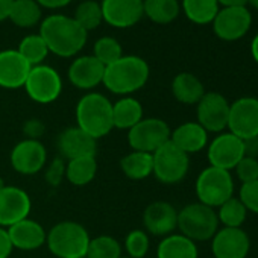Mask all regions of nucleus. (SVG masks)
<instances>
[{"mask_svg": "<svg viewBox=\"0 0 258 258\" xmlns=\"http://www.w3.org/2000/svg\"><path fill=\"white\" fill-rule=\"evenodd\" d=\"M8 235L14 249L20 250H35L46 244L47 231L34 219H23L16 225L8 228Z\"/></svg>", "mask_w": 258, "mask_h": 258, "instance_id": "4be33fe9", "label": "nucleus"}, {"mask_svg": "<svg viewBox=\"0 0 258 258\" xmlns=\"http://www.w3.org/2000/svg\"><path fill=\"white\" fill-rule=\"evenodd\" d=\"M170 142L187 155H191L207 148L208 133L198 121H185L173 129L170 134Z\"/></svg>", "mask_w": 258, "mask_h": 258, "instance_id": "5701e85b", "label": "nucleus"}, {"mask_svg": "<svg viewBox=\"0 0 258 258\" xmlns=\"http://www.w3.org/2000/svg\"><path fill=\"white\" fill-rule=\"evenodd\" d=\"M219 219L214 208L201 202L185 205L178 211V229L179 234L198 241H208L219 229Z\"/></svg>", "mask_w": 258, "mask_h": 258, "instance_id": "39448f33", "label": "nucleus"}, {"mask_svg": "<svg viewBox=\"0 0 258 258\" xmlns=\"http://www.w3.org/2000/svg\"><path fill=\"white\" fill-rule=\"evenodd\" d=\"M182 10L191 23L208 25L213 23L220 8L217 0H182Z\"/></svg>", "mask_w": 258, "mask_h": 258, "instance_id": "c756f323", "label": "nucleus"}, {"mask_svg": "<svg viewBox=\"0 0 258 258\" xmlns=\"http://www.w3.org/2000/svg\"><path fill=\"white\" fill-rule=\"evenodd\" d=\"M229 105L231 103L226 100L223 94L216 91L205 93L202 99L196 103V121L208 134L225 133L228 127Z\"/></svg>", "mask_w": 258, "mask_h": 258, "instance_id": "9b49d317", "label": "nucleus"}, {"mask_svg": "<svg viewBox=\"0 0 258 258\" xmlns=\"http://www.w3.org/2000/svg\"><path fill=\"white\" fill-rule=\"evenodd\" d=\"M73 19L87 32L96 29L103 22L100 4L94 2V0H85V2H82L76 8V13H75Z\"/></svg>", "mask_w": 258, "mask_h": 258, "instance_id": "f704fd0d", "label": "nucleus"}, {"mask_svg": "<svg viewBox=\"0 0 258 258\" xmlns=\"http://www.w3.org/2000/svg\"><path fill=\"white\" fill-rule=\"evenodd\" d=\"M8 19L20 28H32L41 20V7L35 0H14Z\"/></svg>", "mask_w": 258, "mask_h": 258, "instance_id": "7c9ffc66", "label": "nucleus"}, {"mask_svg": "<svg viewBox=\"0 0 258 258\" xmlns=\"http://www.w3.org/2000/svg\"><path fill=\"white\" fill-rule=\"evenodd\" d=\"M93 56L102 62L105 67L115 62L117 59H120L123 56V50L120 43L112 38V37H102L94 43L93 47Z\"/></svg>", "mask_w": 258, "mask_h": 258, "instance_id": "c9c22d12", "label": "nucleus"}, {"mask_svg": "<svg viewBox=\"0 0 258 258\" xmlns=\"http://www.w3.org/2000/svg\"><path fill=\"white\" fill-rule=\"evenodd\" d=\"M10 161L16 172L20 175L32 176L44 169L47 161V151L40 140L25 139L14 146Z\"/></svg>", "mask_w": 258, "mask_h": 258, "instance_id": "4468645a", "label": "nucleus"}, {"mask_svg": "<svg viewBox=\"0 0 258 258\" xmlns=\"http://www.w3.org/2000/svg\"><path fill=\"white\" fill-rule=\"evenodd\" d=\"M246 5H250L253 10L258 11V0H247V4H246Z\"/></svg>", "mask_w": 258, "mask_h": 258, "instance_id": "09e8293b", "label": "nucleus"}, {"mask_svg": "<svg viewBox=\"0 0 258 258\" xmlns=\"http://www.w3.org/2000/svg\"><path fill=\"white\" fill-rule=\"evenodd\" d=\"M105 75V66L99 62L93 55L76 58L67 72L69 81L79 90H93L102 84Z\"/></svg>", "mask_w": 258, "mask_h": 258, "instance_id": "412c9836", "label": "nucleus"}, {"mask_svg": "<svg viewBox=\"0 0 258 258\" xmlns=\"http://www.w3.org/2000/svg\"><path fill=\"white\" fill-rule=\"evenodd\" d=\"M238 199L247 210V213L258 214V179L252 182L241 184L238 190Z\"/></svg>", "mask_w": 258, "mask_h": 258, "instance_id": "58836bf2", "label": "nucleus"}, {"mask_svg": "<svg viewBox=\"0 0 258 258\" xmlns=\"http://www.w3.org/2000/svg\"><path fill=\"white\" fill-rule=\"evenodd\" d=\"M173 97L184 105H196L205 94V87L193 73H179L172 81Z\"/></svg>", "mask_w": 258, "mask_h": 258, "instance_id": "393cba45", "label": "nucleus"}, {"mask_svg": "<svg viewBox=\"0 0 258 258\" xmlns=\"http://www.w3.org/2000/svg\"><path fill=\"white\" fill-rule=\"evenodd\" d=\"M207 157L210 166L231 172L238 164V161L244 157L243 140H240L229 131L220 133L208 145Z\"/></svg>", "mask_w": 258, "mask_h": 258, "instance_id": "ddd939ff", "label": "nucleus"}, {"mask_svg": "<svg viewBox=\"0 0 258 258\" xmlns=\"http://www.w3.org/2000/svg\"><path fill=\"white\" fill-rule=\"evenodd\" d=\"M143 226L155 237L170 235L178 229V211L166 201L152 202L143 211Z\"/></svg>", "mask_w": 258, "mask_h": 258, "instance_id": "f3484780", "label": "nucleus"}, {"mask_svg": "<svg viewBox=\"0 0 258 258\" xmlns=\"http://www.w3.org/2000/svg\"><path fill=\"white\" fill-rule=\"evenodd\" d=\"M76 126L84 133L99 140L112 129V103L100 93H87L76 103Z\"/></svg>", "mask_w": 258, "mask_h": 258, "instance_id": "7ed1b4c3", "label": "nucleus"}, {"mask_svg": "<svg viewBox=\"0 0 258 258\" xmlns=\"http://www.w3.org/2000/svg\"><path fill=\"white\" fill-rule=\"evenodd\" d=\"M17 52L29 62L31 67H35V66L43 64V61L50 53L49 49H47V46H46V43H44V40L41 38L40 34H32V35L25 37L20 41Z\"/></svg>", "mask_w": 258, "mask_h": 258, "instance_id": "2f4dec72", "label": "nucleus"}, {"mask_svg": "<svg viewBox=\"0 0 258 258\" xmlns=\"http://www.w3.org/2000/svg\"><path fill=\"white\" fill-rule=\"evenodd\" d=\"M44 131H46V126L38 118H29L23 124V133H25L26 139H31V140H40L43 137Z\"/></svg>", "mask_w": 258, "mask_h": 258, "instance_id": "a19ab883", "label": "nucleus"}, {"mask_svg": "<svg viewBox=\"0 0 258 258\" xmlns=\"http://www.w3.org/2000/svg\"><path fill=\"white\" fill-rule=\"evenodd\" d=\"M97 173L96 157H82L66 163V179L75 187L90 184Z\"/></svg>", "mask_w": 258, "mask_h": 258, "instance_id": "cd10ccee", "label": "nucleus"}, {"mask_svg": "<svg viewBox=\"0 0 258 258\" xmlns=\"http://www.w3.org/2000/svg\"><path fill=\"white\" fill-rule=\"evenodd\" d=\"M217 219L225 228H241L247 217V210L241 204V201L235 196L223 202L217 208Z\"/></svg>", "mask_w": 258, "mask_h": 258, "instance_id": "473e14b6", "label": "nucleus"}, {"mask_svg": "<svg viewBox=\"0 0 258 258\" xmlns=\"http://www.w3.org/2000/svg\"><path fill=\"white\" fill-rule=\"evenodd\" d=\"M149 64L136 55H123L115 62L105 67L102 84L117 96H129L142 90L149 81Z\"/></svg>", "mask_w": 258, "mask_h": 258, "instance_id": "f03ea898", "label": "nucleus"}, {"mask_svg": "<svg viewBox=\"0 0 258 258\" xmlns=\"http://www.w3.org/2000/svg\"><path fill=\"white\" fill-rule=\"evenodd\" d=\"M217 4L222 5L223 8H228V7H246L247 0H217Z\"/></svg>", "mask_w": 258, "mask_h": 258, "instance_id": "49530a36", "label": "nucleus"}, {"mask_svg": "<svg viewBox=\"0 0 258 258\" xmlns=\"http://www.w3.org/2000/svg\"><path fill=\"white\" fill-rule=\"evenodd\" d=\"M28 96L41 105L55 102L62 93V79L59 73L46 64H40L31 69L25 84Z\"/></svg>", "mask_w": 258, "mask_h": 258, "instance_id": "1a4fd4ad", "label": "nucleus"}, {"mask_svg": "<svg viewBox=\"0 0 258 258\" xmlns=\"http://www.w3.org/2000/svg\"><path fill=\"white\" fill-rule=\"evenodd\" d=\"M178 0H143L145 16L158 25L172 23L179 16Z\"/></svg>", "mask_w": 258, "mask_h": 258, "instance_id": "c85d7f7f", "label": "nucleus"}, {"mask_svg": "<svg viewBox=\"0 0 258 258\" xmlns=\"http://www.w3.org/2000/svg\"><path fill=\"white\" fill-rule=\"evenodd\" d=\"M121 250L123 247L117 238L102 234L90 240L87 258H120Z\"/></svg>", "mask_w": 258, "mask_h": 258, "instance_id": "72a5a7b5", "label": "nucleus"}, {"mask_svg": "<svg viewBox=\"0 0 258 258\" xmlns=\"http://www.w3.org/2000/svg\"><path fill=\"white\" fill-rule=\"evenodd\" d=\"M250 25L252 16L246 7H228L219 10L213 20V31L223 41H237L249 32Z\"/></svg>", "mask_w": 258, "mask_h": 258, "instance_id": "f8f14e48", "label": "nucleus"}, {"mask_svg": "<svg viewBox=\"0 0 258 258\" xmlns=\"http://www.w3.org/2000/svg\"><path fill=\"white\" fill-rule=\"evenodd\" d=\"M228 131L240 140L258 137V99L244 96L229 105Z\"/></svg>", "mask_w": 258, "mask_h": 258, "instance_id": "9d476101", "label": "nucleus"}, {"mask_svg": "<svg viewBox=\"0 0 258 258\" xmlns=\"http://www.w3.org/2000/svg\"><path fill=\"white\" fill-rule=\"evenodd\" d=\"M40 35L50 53L61 58L78 55L87 43V31H84L75 19L55 14L40 25Z\"/></svg>", "mask_w": 258, "mask_h": 258, "instance_id": "f257e3e1", "label": "nucleus"}, {"mask_svg": "<svg viewBox=\"0 0 258 258\" xmlns=\"http://www.w3.org/2000/svg\"><path fill=\"white\" fill-rule=\"evenodd\" d=\"M152 175L166 185L181 182L190 170V155L178 149L170 140L152 154Z\"/></svg>", "mask_w": 258, "mask_h": 258, "instance_id": "0eeeda50", "label": "nucleus"}, {"mask_svg": "<svg viewBox=\"0 0 258 258\" xmlns=\"http://www.w3.org/2000/svg\"><path fill=\"white\" fill-rule=\"evenodd\" d=\"M5 185H7V184H5V179H4L2 176H0V188H4Z\"/></svg>", "mask_w": 258, "mask_h": 258, "instance_id": "8fccbe9b", "label": "nucleus"}, {"mask_svg": "<svg viewBox=\"0 0 258 258\" xmlns=\"http://www.w3.org/2000/svg\"><path fill=\"white\" fill-rule=\"evenodd\" d=\"M31 69L29 62L17 50H2L0 52V87L7 90L25 87Z\"/></svg>", "mask_w": 258, "mask_h": 258, "instance_id": "aec40b11", "label": "nucleus"}, {"mask_svg": "<svg viewBox=\"0 0 258 258\" xmlns=\"http://www.w3.org/2000/svg\"><path fill=\"white\" fill-rule=\"evenodd\" d=\"M13 4L14 0H0V22H4L10 17Z\"/></svg>", "mask_w": 258, "mask_h": 258, "instance_id": "a18cd8bd", "label": "nucleus"}, {"mask_svg": "<svg viewBox=\"0 0 258 258\" xmlns=\"http://www.w3.org/2000/svg\"><path fill=\"white\" fill-rule=\"evenodd\" d=\"M66 178V161L58 157L55 158L44 172V179L50 187H58Z\"/></svg>", "mask_w": 258, "mask_h": 258, "instance_id": "ea45409f", "label": "nucleus"}, {"mask_svg": "<svg viewBox=\"0 0 258 258\" xmlns=\"http://www.w3.org/2000/svg\"><path fill=\"white\" fill-rule=\"evenodd\" d=\"M32 201L29 195L14 185L0 188V228H10L17 222L29 217Z\"/></svg>", "mask_w": 258, "mask_h": 258, "instance_id": "2eb2a0df", "label": "nucleus"}, {"mask_svg": "<svg viewBox=\"0 0 258 258\" xmlns=\"http://www.w3.org/2000/svg\"><path fill=\"white\" fill-rule=\"evenodd\" d=\"M123 247L129 258H145L151 247L149 234L145 229H133L124 237Z\"/></svg>", "mask_w": 258, "mask_h": 258, "instance_id": "e433bc0d", "label": "nucleus"}, {"mask_svg": "<svg viewBox=\"0 0 258 258\" xmlns=\"http://www.w3.org/2000/svg\"><path fill=\"white\" fill-rule=\"evenodd\" d=\"M120 258H129V256H123V255H121V256H120Z\"/></svg>", "mask_w": 258, "mask_h": 258, "instance_id": "3c124183", "label": "nucleus"}, {"mask_svg": "<svg viewBox=\"0 0 258 258\" xmlns=\"http://www.w3.org/2000/svg\"><path fill=\"white\" fill-rule=\"evenodd\" d=\"M250 250V238L243 228L217 229L211 238L214 258H246Z\"/></svg>", "mask_w": 258, "mask_h": 258, "instance_id": "dca6fc26", "label": "nucleus"}, {"mask_svg": "<svg viewBox=\"0 0 258 258\" xmlns=\"http://www.w3.org/2000/svg\"><path fill=\"white\" fill-rule=\"evenodd\" d=\"M250 55H252L253 61L258 64V34L253 37V40L250 43Z\"/></svg>", "mask_w": 258, "mask_h": 258, "instance_id": "de8ad7c7", "label": "nucleus"}, {"mask_svg": "<svg viewBox=\"0 0 258 258\" xmlns=\"http://www.w3.org/2000/svg\"><path fill=\"white\" fill-rule=\"evenodd\" d=\"M56 146L61 157L67 161L82 157H96L97 152V140L84 133L78 126L64 129L58 136Z\"/></svg>", "mask_w": 258, "mask_h": 258, "instance_id": "6ab92c4d", "label": "nucleus"}, {"mask_svg": "<svg viewBox=\"0 0 258 258\" xmlns=\"http://www.w3.org/2000/svg\"><path fill=\"white\" fill-rule=\"evenodd\" d=\"M234 190L235 185L231 172L213 166L205 167L198 175L195 185L198 202L214 210L219 208L228 199H231L234 196Z\"/></svg>", "mask_w": 258, "mask_h": 258, "instance_id": "423d86ee", "label": "nucleus"}, {"mask_svg": "<svg viewBox=\"0 0 258 258\" xmlns=\"http://www.w3.org/2000/svg\"><path fill=\"white\" fill-rule=\"evenodd\" d=\"M170 126L158 117L142 118L127 131V145L133 151L154 154L170 140Z\"/></svg>", "mask_w": 258, "mask_h": 258, "instance_id": "6e6552de", "label": "nucleus"}, {"mask_svg": "<svg viewBox=\"0 0 258 258\" xmlns=\"http://www.w3.org/2000/svg\"><path fill=\"white\" fill-rule=\"evenodd\" d=\"M120 169L123 175L133 181H143L152 175L154 158L152 154L133 151L120 160Z\"/></svg>", "mask_w": 258, "mask_h": 258, "instance_id": "bb28decb", "label": "nucleus"}, {"mask_svg": "<svg viewBox=\"0 0 258 258\" xmlns=\"http://www.w3.org/2000/svg\"><path fill=\"white\" fill-rule=\"evenodd\" d=\"M143 118V105L131 97L124 96L112 103V124L117 129H126L129 131Z\"/></svg>", "mask_w": 258, "mask_h": 258, "instance_id": "a878e982", "label": "nucleus"}, {"mask_svg": "<svg viewBox=\"0 0 258 258\" xmlns=\"http://www.w3.org/2000/svg\"><path fill=\"white\" fill-rule=\"evenodd\" d=\"M100 8L103 20L118 29L137 25L145 16L143 0H103Z\"/></svg>", "mask_w": 258, "mask_h": 258, "instance_id": "a211bd4d", "label": "nucleus"}, {"mask_svg": "<svg viewBox=\"0 0 258 258\" xmlns=\"http://www.w3.org/2000/svg\"><path fill=\"white\" fill-rule=\"evenodd\" d=\"M198 244L179 232L161 238L157 247V258H198Z\"/></svg>", "mask_w": 258, "mask_h": 258, "instance_id": "b1692460", "label": "nucleus"}, {"mask_svg": "<svg viewBox=\"0 0 258 258\" xmlns=\"http://www.w3.org/2000/svg\"><path fill=\"white\" fill-rule=\"evenodd\" d=\"M13 243L8 235L7 228H0V258H10L13 252Z\"/></svg>", "mask_w": 258, "mask_h": 258, "instance_id": "79ce46f5", "label": "nucleus"}, {"mask_svg": "<svg viewBox=\"0 0 258 258\" xmlns=\"http://www.w3.org/2000/svg\"><path fill=\"white\" fill-rule=\"evenodd\" d=\"M243 149H244V157L258 160V137L243 140Z\"/></svg>", "mask_w": 258, "mask_h": 258, "instance_id": "37998d69", "label": "nucleus"}, {"mask_svg": "<svg viewBox=\"0 0 258 258\" xmlns=\"http://www.w3.org/2000/svg\"><path fill=\"white\" fill-rule=\"evenodd\" d=\"M234 172H235V176L238 178V181L241 184L256 181L258 179V160L243 157L238 161V164L234 167Z\"/></svg>", "mask_w": 258, "mask_h": 258, "instance_id": "4c0bfd02", "label": "nucleus"}, {"mask_svg": "<svg viewBox=\"0 0 258 258\" xmlns=\"http://www.w3.org/2000/svg\"><path fill=\"white\" fill-rule=\"evenodd\" d=\"M35 2L43 7V8H49V10H58V8H64L67 7L72 0H35Z\"/></svg>", "mask_w": 258, "mask_h": 258, "instance_id": "c03bdc74", "label": "nucleus"}, {"mask_svg": "<svg viewBox=\"0 0 258 258\" xmlns=\"http://www.w3.org/2000/svg\"><path fill=\"white\" fill-rule=\"evenodd\" d=\"M87 228L73 220H62L47 232L46 244L56 258H87L90 244Z\"/></svg>", "mask_w": 258, "mask_h": 258, "instance_id": "20e7f679", "label": "nucleus"}]
</instances>
